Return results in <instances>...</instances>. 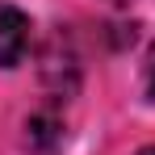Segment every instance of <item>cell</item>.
<instances>
[{
	"label": "cell",
	"instance_id": "4",
	"mask_svg": "<svg viewBox=\"0 0 155 155\" xmlns=\"http://www.w3.org/2000/svg\"><path fill=\"white\" fill-rule=\"evenodd\" d=\"M113 4H126V0H113Z\"/></svg>",
	"mask_w": 155,
	"mask_h": 155
},
{
	"label": "cell",
	"instance_id": "1",
	"mask_svg": "<svg viewBox=\"0 0 155 155\" xmlns=\"http://www.w3.org/2000/svg\"><path fill=\"white\" fill-rule=\"evenodd\" d=\"M29 51V17L13 4H0V67L21 63Z\"/></svg>",
	"mask_w": 155,
	"mask_h": 155
},
{
	"label": "cell",
	"instance_id": "3",
	"mask_svg": "<svg viewBox=\"0 0 155 155\" xmlns=\"http://www.w3.org/2000/svg\"><path fill=\"white\" fill-rule=\"evenodd\" d=\"M138 155H155V147H147V151H138Z\"/></svg>",
	"mask_w": 155,
	"mask_h": 155
},
{
	"label": "cell",
	"instance_id": "2",
	"mask_svg": "<svg viewBox=\"0 0 155 155\" xmlns=\"http://www.w3.org/2000/svg\"><path fill=\"white\" fill-rule=\"evenodd\" d=\"M143 80H147V97H155V46L147 54V67H143Z\"/></svg>",
	"mask_w": 155,
	"mask_h": 155
}]
</instances>
